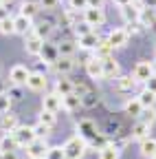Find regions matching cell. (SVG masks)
I'll list each match as a JSON object with an SVG mask.
<instances>
[{"label":"cell","mask_w":156,"mask_h":159,"mask_svg":"<svg viewBox=\"0 0 156 159\" xmlns=\"http://www.w3.org/2000/svg\"><path fill=\"white\" fill-rule=\"evenodd\" d=\"M62 148H64L66 159H79V157L84 155V150H86V139L79 137V135H75V137L68 139V142H66Z\"/></svg>","instance_id":"cell-1"},{"label":"cell","mask_w":156,"mask_h":159,"mask_svg":"<svg viewBox=\"0 0 156 159\" xmlns=\"http://www.w3.org/2000/svg\"><path fill=\"white\" fill-rule=\"evenodd\" d=\"M84 22L88 27H101L106 22V13L101 7H86L84 9Z\"/></svg>","instance_id":"cell-2"},{"label":"cell","mask_w":156,"mask_h":159,"mask_svg":"<svg viewBox=\"0 0 156 159\" xmlns=\"http://www.w3.org/2000/svg\"><path fill=\"white\" fill-rule=\"evenodd\" d=\"M11 135H13V139L18 142V148H20V146H22V148H27V146L33 142V139H35V133H33V128H31V126H18Z\"/></svg>","instance_id":"cell-3"},{"label":"cell","mask_w":156,"mask_h":159,"mask_svg":"<svg viewBox=\"0 0 156 159\" xmlns=\"http://www.w3.org/2000/svg\"><path fill=\"white\" fill-rule=\"evenodd\" d=\"M29 75H31V71H29L27 66H22V64H15V66L9 71V80H11V84H18V86L27 84Z\"/></svg>","instance_id":"cell-4"},{"label":"cell","mask_w":156,"mask_h":159,"mask_svg":"<svg viewBox=\"0 0 156 159\" xmlns=\"http://www.w3.org/2000/svg\"><path fill=\"white\" fill-rule=\"evenodd\" d=\"M128 35H130V33H128L125 29H112L106 40H108V44H110L112 49H119V47H123V44L128 42Z\"/></svg>","instance_id":"cell-5"},{"label":"cell","mask_w":156,"mask_h":159,"mask_svg":"<svg viewBox=\"0 0 156 159\" xmlns=\"http://www.w3.org/2000/svg\"><path fill=\"white\" fill-rule=\"evenodd\" d=\"M31 29H33V18H27V16H22V13L13 18V33L27 35Z\"/></svg>","instance_id":"cell-6"},{"label":"cell","mask_w":156,"mask_h":159,"mask_svg":"<svg viewBox=\"0 0 156 159\" xmlns=\"http://www.w3.org/2000/svg\"><path fill=\"white\" fill-rule=\"evenodd\" d=\"M86 73H88L92 80H101V77H103V60L90 57L88 62H86Z\"/></svg>","instance_id":"cell-7"},{"label":"cell","mask_w":156,"mask_h":159,"mask_svg":"<svg viewBox=\"0 0 156 159\" xmlns=\"http://www.w3.org/2000/svg\"><path fill=\"white\" fill-rule=\"evenodd\" d=\"M46 150H48V146H46V139H42V137H35L33 142L27 146L29 157H44V155H46Z\"/></svg>","instance_id":"cell-8"},{"label":"cell","mask_w":156,"mask_h":159,"mask_svg":"<svg viewBox=\"0 0 156 159\" xmlns=\"http://www.w3.org/2000/svg\"><path fill=\"white\" fill-rule=\"evenodd\" d=\"M42 47H44V40H42V38H37L35 33H31V35L27 38V42H24V49H27L29 55H40Z\"/></svg>","instance_id":"cell-9"},{"label":"cell","mask_w":156,"mask_h":159,"mask_svg":"<svg viewBox=\"0 0 156 159\" xmlns=\"http://www.w3.org/2000/svg\"><path fill=\"white\" fill-rule=\"evenodd\" d=\"M42 108H44V111H51V113H57V111L62 108V97L57 95V93L44 95V99H42Z\"/></svg>","instance_id":"cell-10"},{"label":"cell","mask_w":156,"mask_h":159,"mask_svg":"<svg viewBox=\"0 0 156 159\" xmlns=\"http://www.w3.org/2000/svg\"><path fill=\"white\" fill-rule=\"evenodd\" d=\"M103 77L106 80H116L119 77V62H116L112 55L103 60Z\"/></svg>","instance_id":"cell-11"},{"label":"cell","mask_w":156,"mask_h":159,"mask_svg":"<svg viewBox=\"0 0 156 159\" xmlns=\"http://www.w3.org/2000/svg\"><path fill=\"white\" fill-rule=\"evenodd\" d=\"M53 66H55V71L60 73V75H66V73H70L73 71V66H75V62H73V57H66V55H60L53 62Z\"/></svg>","instance_id":"cell-12"},{"label":"cell","mask_w":156,"mask_h":159,"mask_svg":"<svg viewBox=\"0 0 156 159\" xmlns=\"http://www.w3.org/2000/svg\"><path fill=\"white\" fill-rule=\"evenodd\" d=\"M150 75H152V66H150V62H139L134 66V80L136 82H147L150 80Z\"/></svg>","instance_id":"cell-13"},{"label":"cell","mask_w":156,"mask_h":159,"mask_svg":"<svg viewBox=\"0 0 156 159\" xmlns=\"http://www.w3.org/2000/svg\"><path fill=\"white\" fill-rule=\"evenodd\" d=\"M27 86L31 89V91H44L46 89V77L42 75V73H31L29 75V80H27Z\"/></svg>","instance_id":"cell-14"},{"label":"cell","mask_w":156,"mask_h":159,"mask_svg":"<svg viewBox=\"0 0 156 159\" xmlns=\"http://www.w3.org/2000/svg\"><path fill=\"white\" fill-rule=\"evenodd\" d=\"M15 148H18V142L13 139L11 133H7V135L0 137V155H5V152H15Z\"/></svg>","instance_id":"cell-15"},{"label":"cell","mask_w":156,"mask_h":159,"mask_svg":"<svg viewBox=\"0 0 156 159\" xmlns=\"http://www.w3.org/2000/svg\"><path fill=\"white\" fill-rule=\"evenodd\" d=\"M134 86H136V80H134L132 75H121V77H116V89H119L121 93H130Z\"/></svg>","instance_id":"cell-16"},{"label":"cell","mask_w":156,"mask_h":159,"mask_svg":"<svg viewBox=\"0 0 156 159\" xmlns=\"http://www.w3.org/2000/svg\"><path fill=\"white\" fill-rule=\"evenodd\" d=\"M141 155H143V157H150V159L156 155V139H154V137L141 139Z\"/></svg>","instance_id":"cell-17"},{"label":"cell","mask_w":156,"mask_h":159,"mask_svg":"<svg viewBox=\"0 0 156 159\" xmlns=\"http://www.w3.org/2000/svg\"><path fill=\"white\" fill-rule=\"evenodd\" d=\"M18 126H20V124H18V117H15V115H11V113H9V115L5 113V115H2V119H0V128H2L5 133H13Z\"/></svg>","instance_id":"cell-18"},{"label":"cell","mask_w":156,"mask_h":159,"mask_svg":"<svg viewBox=\"0 0 156 159\" xmlns=\"http://www.w3.org/2000/svg\"><path fill=\"white\" fill-rule=\"evenodd\" d=\"M73 91H75V86H73L70 80H66V77H60V80H57V84H55V93L60 95V97H64V95H68V93H73Z\"/></svg>","instance_id":"cell-19"},{"label":"cell","mask_w":156,"mask_h":159,"mask_svg":"<svg viewBox=\"0 0 156 159\" xmlns=\"http://www.w3.org/2000/svg\"><path fill=\"white\" fill-rule=\"evenodd\" d=\"M141 11H143V9H136V7H134V2H132V5H125V7H121V13H123V18L128 20V22H136V20L141 18Z\"/></svg>","instance_id":"cell-20"},{"label":"cell","mask_w":156,"mask_h":159,"mask_svg":"<svg viewBox=\"0 0 156 159\" xmlns=\"http://www.w3.org/2000/svg\"><path fill=\"white\" fill-rule=\"evenodd\" d=\"M79 104H82V97H79V95H75V93H68V95H64V97H62V106H64L66 111H75V108H79Z\"/></svg>","instance_id":"cell-21"},{"label":"cell","mask_w":156,"mask_h":159,"mask_svg":"<svg viewBox=\"0 0 156 159\" xmlns=\"http://www.w3.org/2000/svg\"><path fill=\"white\" fill-rule=\"evenodd\" d=\"M97 44H99V35L97 33H86V35H79V47L82 49H95Z\"/></svg>","instance_id":"cell-22"},{"label":"cell","mask_w":156,"mask_h":159,"mask_svg":"<svg viewBox=\"0 0 156 159\" xmlns=\"http://www.w3.org/2000/svg\"><path fill=\"white\" fill-rule=\"evenodd\" d=\"M95 57H99V60H106V57H110V53H112V47L108 44V40H99V44L95 47Z\"/></svg>","instance_id":"cell-23"},{"label":"cell","mask_w":156,"mask_h":159,"mask_svg":"<svg viewBox=\"0 0 156 159\" xmlns=\"http://www.w3.org/2000/svg\"><path fill=\"white\" fill-rule=\"evenodd\" d=\"M141 111H143V106H141V102L139 99H130V102H125V113L128 115H134V117H139L141 115Z\"/></svg>","instance_id":"cell-24"},{"label":"cell","mask_w":156,"mask_h":159,"mask_svg":"<svg viewBox=\"0 0 156 159\" xmlns=\"http://www.w3.org/2000/svg\"><path fill=\"white\" fill-rule=\"evenodd\" d=\"M99 159H119V150H116V146L108 144L99 150Z\"/></svg>","instance_id":"cell-25"},{"label":"cell","mask_w":156,"mask_h":159,"mask_svg":"<svg viewBox=\"0 0 156 159\" xmlns=\"http://www.w3.org/2000/svg\"><path fill=\"white\" fill-rule=\"evenodd\" d=\"M136 99L141 102V106H143V108H150V106H154V102H156V95H154V93H150V91H143Z\"/></svg>","instance_id":"cell-26"},{"label":"cell","mask_w":156,"mask_h":159,"mask_svg":"<svg viewBox=\"0 0 156 159\" xmlns=\"http://www.w3.org/2000/svg\"><path fill=\"white\" fill-rule=\"evenodd\" d=\"M132 135H134L136 139H145V137H150V124H143V122H139V124L134 126Z\"/></svg>","instance_id":"cell-27"},{"label":"cell","mask_w":156,"mask_h":159,"mask_svg":"<svg viewBox=\"0 0 156 159\" xmlns=\"http://www.w3.org/2000/svg\"><path fill=\"white\" fill-rule=\"evenodd\" d=\"M139 117H141V122H143V124H150V126H152V124L156 122V111H154V106H150V108H143Z\"/></svg>","instance_id":"cell-28"},{"label":"cell","mask_w":156,"mask_h":159,"mask_svg":"<svg viewBox=\"0 0 156 159\" xmlns=\"http://www.w3.org/2000/svg\"><path fill=\"white\" fill-rule=\"evenodd\" d=\"M37 11H40V5H37V2H24V5L20 7V13L27 16V18H33Z\"/></svg>","instance_id":"cell-29"},{"label":"cell","mask_w":156,"mask_h":159,"mask_svg":"<svg viewBox=\"0 0 156 159\" xmlns=\"http://www.w3.org/2000/svg\"><path fill=\"white\" fill-rule=\"evenodd\" d=\"M44 159H66V155H64V148H62V146H51V148L46 150Z\"/></svg>","instance_id":"cell-30"},{"label":"cell","mask_w":156,"mask_h":159,"mask_svg":"<svg viewBox=\"0 0 156 159\" xmlns=\"http://www.w3.org/2000/svg\"><path fill=\"white\" fill-rule=\"evenodd\" d=\"M79 130H82V135H79V137H95V133H97L95 124H92V122H88V119L79 124Z\"/></svg>","instance_id":"cell-31"},{"label":"cell","mask_w":156,"mask_h":159,"mask_svg":"<svg viewBox=\"0 0 156 159\" xmlns=\"http://www.w3.org/2000/svg\"><path fill=\"white\" fill-rule=\"evenodd\" d=\"M40 55H42V57L46 60V62H55V60H57V57H60V53H57L55 49H51L48 44H44V47H42V51H40Z\"/></svg>","instance_id":"cell-32"},{"label":"cell","mask_w":156,"mask_h":159,"mask_svg":"<svg viewBox=\"0 0 156 159\" xmlns=\"http://www.w3.org/2000/svg\"><path fill=\"white\" fill-rule=\"evenodd\" d=\"M40 122H42V124H46L48 128H53V126H55V122H57V117H55V113H51V111H44V108H42Z\"/></svg>","instance_id":"cell-33"},{"label":"cell","mask_w":156,"mask_h":159,"mask_svg":"<svg viewBox=\"0 0 156 159\" xmlns=\"http://www.w3.org/2000/svg\"><path fill=\"white\" fill-rule=\"evenodd\" d=\"M9 108H11V97H9V93H0V115L9 113Z\"/></svg>","instance_id":"cell-34"},{"label":"cell","mask_w":156,"mask_h":159,"mask_svg":"<svg viewBox=\"0 0 156 159\" xmlns=\"http://www.w3.org/2000/svg\"><path fill=\"white\" fill-rule=\"evenodd\" d=\"M51 31H53V29H51V25H48V22H42V25H37V27H35V31H33V33H35L37 38H42V40H44L46 35H51Z\"/></svg>","instance_id":"cell-35"},{"label":"cell","mask_w":156,"mask_h":159,"mask_svg":"<svg viewBox=\"0 0 156 159\" xmlns=\"http://www.w3.org/2000/svg\"><path fill=\"white\" fill-rule=\"evenodd\" d=\"M0 33H5V35H9V33H13V18H5V20H0Z\"/></svg>","instance_id":"cell-36"},{"label":"cell","mask_w":156,"mask_h":159,"mask_svg":"<svg viewBox=\"0 0 156 159\" xmlns=\"http://www.w3.org/2000/svg\"><path fill=\"white\" fill-rule=\"evenodd\" d=\"M57 53H60V55H66V57H73V53H75V44H73V42H64V44H60Z\"/></svg>","instance_id":"cell-37"},{"label":"cell","mask_w":156,"mask_h":159,"mask_svg":"<svg viewBox=\"0 0 156 159\" xmlns=\"http://www.w3.org/2000/svg\"><path fill=\"white\" fill-rule=\"evenodd\" d=\"M48 126L46 124H42V122H37L35 126H33V133H35V137H42V139H46V135H48Z\"/></svg>","instance_id":"cell-38"},{"label":"cell","mask_w":156,"mask_h":159,"mask_svg":"<svg viewBox=\"0 0 156 159\" xmlns=\"http://www.w3.org/2000/svg\"><path fill=\"white\" fill-rule=\"evenodd\" d=\"M68 5H70V9H75V11H84L86 7H88V0H68Z\"/></svg>","instance_id":"cell-39"},{"label":"cell","mask_w":156,"mask_h":159,"mask_svg":"<svg viewBox=\"0 0 156 159\" xmlns=\"http://www.w3.org/2000/svg\"><path fill=\"white\" fill-rule=\"evenodd\" d=\"M145 91H150V93H154V95H156V75H154V73L150 75V80L145 82Z\"/></svg>","instance_id":"cell-40"},{"label":"cell","mask_w":156,"mask_h":159,"mask_svg":"<svg viewBox=\"0 0 156 159\" xmlns=\"http://www.w3.org/2000/svg\"><path fill=\"white\" fill-rule=\"evenodd\" d=\"M57 2H60V0H40L37 5H40L42 9H55V7H57Z\"/></svg>","instance_id":"cell-41"},{"label":"cell","mask_w":156,"mask_h":159,"mask_svg":"<svg viewBox=\"0 0 156 159\" xmlns=\"http://www.w3.org/2000/svg\"><path fill=\"white\" fill-rule=\"evenodd\" d=\"M77 33H79V35H86V33H90V27H88L86 22H82V25H77Z\"/></svg>","instance_id":"cell-42"},{"label":"cell","mask_w":156,"mask_h":159,"mask_svg":"<svg viewBox=\"0 0 156 159\" xmlns=\"http://www.w3.org/2000/svg\"><path fill=\"white\" fill-rule=\"evenodd\" d=\"M103 0H88V7H101Z\"/></svg>","instance_id":"cell-43"},{"label":"cell","mask_w":156,"mask_h":159,"mask_svg":"<svg viewBox=\"0 0 156 159\" xmlns=\"http://www.w3.org/2000/svg\"><path fill=\"white\" fill-rule=\"evenodd\" d=\"M114 2H116V5H119V7H125V5H132V2H134V0H114Z\"/></svg>","instance_id":"cell-44"},{"label":"cell","mask_w":156,"mask_h":159,"mask_svg":"<svg viewBox=\"0 0 156 159\" xmlns=\"http://www.w3.org/2000/svg\"><path fill=\"white\" fill-rule=\"evenodd\" d=\"M2 159H18V155L15 152H5V155H0Z\"/></svg>","instance_id":"cell-45"},{"label":"cell","mask_w":156,"mask_h":159,"mask_svg":"<svg viewBox=\"0 0 156 159\" xmlns=\"http://www.w3.org/2000/svg\"><path fill=\"white\" fill-rule=\"evenodd\" d=\"M7 18V11H5V5H0V20Z\"/></svg>","instance_id":"cell-46"},{"label":"cell","mask_w":156,"mask_h":159,"mask_svg":"<svg viewBox=\"0 0 156 159\" xmlns=\"http://www.w3.org/2000/svg\"><path fill=\"white\" fill-rule=\"evenodd\" d=\"M150 66H152V73L156 75V60H154V62H150Z\"/></svg>","instance_id":"cell-47"},{"label":"cell","mask_w":156,"mask_h":159,"mask_svg":"<svg viewBox=\"0 0 156 159\" xmlns=\"http://www.w3.org/2000/svg\"><path fill=\"white\" fill-rule=\"evenodd\" d=\"M11 2V0H0V5H9Z\"/></svg>","instance_id":"cell-48"},{"label":"cell","mask_w":156,"mask_h":159,"mask_svg":"<svg viewBox=\"0 0 156 159\" xmlns=\"http://www.w3.org/2000/svg\"><path fill=\"white\" fill-rule=\"evenodd\" d=\"M31 159H44V157H31Z\"/></svg>","instance_id":"cell-49"},{"label":"cell","mask_w":156,"mask_h":159,"mask_svg":"<svg viewBox=\"0 0 156 159\" xmlns=\"http://www.w3.org/2000/svg\"><path fill=\"white\" fill-rule=\"evenodd\" d=\"M152 159H156V155H154V157H152Z\"/></svg>","instance_id":"cell-50"},{"label":"cell","mask_w":156,"mask_h":159,"mask_svg":"<svg viewBox=\"0 0 156 159\" xmlns=\"http://www.w3.org/2000/svg\"><path fill=\"white\" fill-rule=\"evenodd\" d=\"M154 9H156V7H154Z\"/></svg>","instance_id":"cell-51"}]
</instances>
